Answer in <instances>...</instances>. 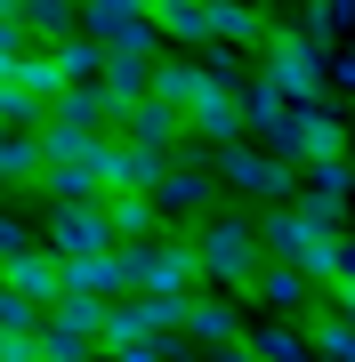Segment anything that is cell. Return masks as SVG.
<instances>
[{
    "instance_id": "obj_17",
    "label": "cell",
    "mask_w": 355,
    "mask_h": 362,
    "mask_svg": "<svg viewBox=\"0 0 355 362\" xmlns=\"http://www.w3.org/2000/svg\"><path fill=\"white\" fill-rule=\"evenodd\" d=\"M0 282H9L16 298H33V306H49L57 298V258L49 250H16V258H0Z\"/></svg>"
},
{
    "instance_id": "obj_16",
    "label": "cell",
    "mask_w": 355,
    "mask_h": 362,
    "mask_svg": "<svg viewBox=\"0 0 355 362\" xmlns=\"http://www.w3.org/2000/svg\"><path fill=\"white\" fill-rule=\"evenodd\" d=\"M145 16H154L162 40H186V49L210 40V0H145Z\"/></svg>"
},
{
    "instance_id": "obj_4",
    "label": "cell",
    "mask_w": 355,
    "mask_h": 362,
    "mask_svg": "<svg viewBox=\"0 0 355 362\" xmlns=\"http://www.w3.org/2000/svg\"><path fill=\"white\" fill-rule=\"evenodd\" d=\"M73 25L97 40V49H162L154 16H145V0H73Z\"/></svg>"
},
{
    "instance_id": "obj_18",
    "label": "cell",
    "mask_w": 355,
    "mask_h": 362,
    "mask_svg": "<svg viewBox=\"0 0 355 362\" xmlns=\"http://www.w3.org/2000/svg\"><path fill=\"white\" fill-rule=\"evenodd\" d=\"M33 346H40V362H97V330L65 322V314H40Z\"/></svg>"
},
{
    "instance_id": "obj_11",
    "label": "cell",
    "mask_w": 355,
    "mask_h": 362,
    "mask_svg": "<svg viewBox=\"0 0 355 362\" xmlns=\"http://www.w3.org/2000/svg\"><path fill=\"white\" fill-rule=\"evenodd\" d=\"M242 298H259V306H275L283 322H307V306H315V282H307L299 266H283V258H266L259 274L242 282Z\"/></svg>"
},
{
    "instance_id": "obj_23",
    "label": "cell",
    "mask_w": 355,
    "mask_h": 362,
    "mask_svg": "<svg viewBox=\"0 0 355 362\" xmlns=\"http://www.w3.org/2000/svg\"><path fill=\"white\" fill-rule=\"evenodd\" d=\"M347 16H355V0H307L291 33H299V40H315V49H331V40L347 33Z\"/></svg>"
},
{
    "instance_id": "obj_21",
    "label": "cell",
    "mask_w": 355,
    "mask_h": 362,
    "mask_svg": "<svg viewBox=\"0 0 355 362\" xmlns=\"http://www.w3.org/2000/svg\"><path fill=\"white\" fill-rule=\"evenodd\" d=\"M266 16L250 8V0H210V40H226V49H259Z\"/></svg>"
},
{
    "instance_id": "obj_25",
    "label": "cell",
    "mask_w": 355,
    "mask_h": 362,
    "mask_svg": "<svg viewBox=\"0 0 355 362\" xmlns=\"http://www.w3.org/2000/svg\"><path fill=\"white\" fill-rule=\"evenodd\" d=\"M16 8V25H25L33 40H57V33H73V0H9Z\"/></svg>"
},
{
    "instance_id": "obj_3",
    "label": "cell",
    "mask_w": 355,
    "mask_h": 362,
    "mask_svg": "<svg viewBox=\"0 0 355 362\" xmlns=\"http://www.w3.org/2000/svg\"><path fill=\"white\" fill-rule=\"evenodd\" d=\"M259 81H275V89L299 97V105L331 89V81H323V49H315V40H299L291 25H266V33H259Z\"/></svg>"
},
{
    "instance_id": "obj_8",
    "label": "cell",
    "mask_w": 355,
    "mask_h": 362,
    "mask_svg": "<svg viewBox=\"0 0 355 362\" xmlns=\"http://www.w3.org/2000/svg\"><path fill=\"white\" fill-rule=\"evenodd\" d=\"M113 113H121V105L97 89V81H65V89L49 97V113H40V121H49V129H73V137H106Z\"/></svg>"
},
{
    "instance_id": "obj_19",
    "label": "cell",
    "mask_w": 355,
    "mask_h": 362,
    "mask_svg": "<svg viewBox=\"0 0 355 362\" xmlns=\"http://www.w3.org/2000/svg\"><path fill=\"white\" fill-rule=\"evenodd\" d=\"M242 346L259 354V362H315V346H307L299 322H259V330L242 322Z\"/></svg>"
},
{
    "instance_id": "obj_1",
    "label": "cell",
    "mask_w": 355,
    "mask_h": 362,
    "mask_svg": "<svg viewBox=\"0 0 355 362\" xmlns=\"http://www.w3.org/2000/svg\"><path fill=\"white\" fill-rule=\"evenodd\" d=\"M186 250H194V274H202V282H218V290H242L250 274L266 266L259 226H250V218H210V209L186 226Z\"/></svg>"
},
{
    "instance_id": "obj_9",
    "label": "cell",
    "mask_w": 355,
    "mask_h": 362,
    "mask_svg": "<svg viewBox=\"0 0 355 362\" xmlns=\"http://www.w3.org/2000/svg\"><path fill=\"white\" fill-rule=\"evenodd\" d=\"M89 250H113L106 209L97 202H49V258H89Z\"/></svg>"
},
{
    "instance_id": "obj_20",
    "label": "cell",
    "mask_w": 355,
    "mask_h": 362,
    "mask_svg": "<svg viewBox=\"0 0 355 362\" xmlns=\"http://www.w3.org/2000/svg\"><path fill=\"white\" fill-rule=\"evenodd\" d=\"M40 185H49V202H97V194H106V185H97V161H89V153L49 161V169H40Z\"/></svg>"
},
{
    "instance_id": "obj_22",
    "label": "cell",
    "mask_w": 355,
    "mask_h": 362,
    "mask_svg": "<svg viewBox=\"0 0 355 362\" xmlns=\"http://www.w3.org/2000/svg\"><path fill=\"white\" fill-rule=\"evenodd\" d=\"M0 185H40V145L33 129H9V121H0Z\"/></svg>"
},
{
    "instance_id": "obj_5",
    "label": "cell",
    "mask_w": 355,
    "mask_h": 362,
    "mask_svg": "<svg viewBox=\"0 0 355 362\" xmlns=\"http://www.w3.org/2000/svg\"><path fill=\"white\" fill-rule=\"evenodd\" d=\"M226 185L250 202H291L299 194V161H283V153H266V145H242V137H226Z\"/></svg>"
},
{
    "instance_id": "obj_6",
    "label": "cell",
    "mask_w": 355,
    "mask_h": 362,
    "mask_svg": "<svg viewBox=\"0 0 355 362\" xmlns=\"http://www.w3.org/2000/svg\"><path fill=\"white\" fill-rule=\"evenodd\" d=\"M89 161H97V185H106V194H154V177H162V161H170V153L130 145L121 129H106V137L89 145Z\"/></svg>"
},
{
    "instance_id": "obj_28",
    "label": "cell",
    "mask_w": 355,
    "mask_h": 362,
    "mask_svg": "<svg viewBox=\"0 0 355 362\" xmlns=\"http://www.w3.org/2000/svg\"><path fill=\"white\" fill-rule=\"evenodd\" d=\"M16 49H33V33L25 25H16V8H0V65H9V57Z\"/></svg>"
},
{
    "instance_id": "obj_26",
    "label": "cell",
    "mask_w": 355,
    "mask_h": 362,
    "mask_svg": "<svg viewBox=\"0 0 355 362\" xmlns=\"http://www.w3.org/2000/svg\"><path fill=\"white\" fill-rule=\"evenodd\" d=\"M40 113H49L40 97H25L16 81H0V121H9V129H40Z\"/></svg>"
},
{
    "instance_id": "obj_2",
    "label": "cell",
    "mask_w": 355,
    "mask_h": 362,
    "mask_svg": "<svg viewBox=\"0 0 355 362\" xmlns=\"http://www.w3.org/2000/svg\"><path fill=\"white\" fill-rule=\"evenodd\" d=\"M113 258H121V274H130V290H194L202 282L178 226H154V233H137V242H113Z\"/></svg>"
},
{
    "instance_id": "obj_7",
    "label": "cell",
    "mask_w": 355,
    "mask_h": 362,
    "mask_svg": "<svg viewBox=\"0 0 355 362\" xmlns=\"http://www.w3.org/2000/svg\"><path fill=\"white\" fill-rule=\"evenodd\" d=\"M178 338H194V346H218V338H242V290H186V306H178Z\"/></svg>"
},
{
    "instance_id": "obj_10",
    "label": "cell",
    "mask_w": 355,
    "mask_h": 362,
    "mask_svg": "<svg viewBox=\"0 0 355 362\" xmlns=\"http://www.w3.org/2000/svg\"><path fill=\"white\" fill-rule=\"evenodd\" d=\"M242 81H210L194 105H186V137L194 145H226V137H242Z\"/></svg>"
},
{
    "instance_id": "obj_12",
    "label": "cell",
    "mask_w": 355,
    "mask_h": 362,
    "mask_svg": "<svg viewBox=\"0 0 355 362\" xmlns=\"http://www.w3.org/2000/svg\"><path fill=\"white\" fill-rule=\"evenodd\" d=\"M113 129L130 137V145H154V153H170V145L186 137V113H178V105H162V97H130V105L113 113Z\"/></svg>"
},
{
    "instance_id": "obj_29",
    "label": "cell",
    "mask_w": 355,
    "mask_h": 362,
    "mask_svg": "<svg viewBox=\"0 0 355 362\" xmlns=\"http://www.w3.org/2000/svg\"><path fill=\"white\" fill-rule=\"evenodd\" d=\"M9 362H40V346L33 338H9Z\"/></svg>"
},
{
    "instance_id": "obj_13",
    "label": "cell",
    "mask_w": 355,
    "mask_h": 362,
    "mask_svg": "<svg viewBox=\"0 0 355 362\" xmlns=\"http://www.w3.org/2000/svg\"><path fill=\"white\" fill-rule=\"evenodd\" d=\"M130 274H121L113 250H89V258H57V298H121Z\"/></svg>"
},
{
    "instance_id": "obj_15",
    "label": "cell",
    "mask_w": 355,
    "mask_h": 362,
    "mask_svg": "<svg viewBox=\"0 0 355 362\" xmlns=\"http://www.w3.org/2000/svg\"><path fill=\"white\" fill-rule=\"evenodd\" d=\"M145 81H154V57H145V49H106V57H97V89H106L113 105L145 97Z\"/></svg>"
},
{
    "instance_id": "obj_30",
    "label": "cell",
    "mask_w": 355,
    "mask_h": 362,
    "mask_svg": "<svg viewBox=\"0 0 355 362\" xmlns=\"http://www.w3.org/2000/svg\"><path fill=\"white\" fill-rule=\"evenodd\" d=\"M97 362H113V354H106V346H97Z\"/></svg>"
},
{
    "instance_id": "obj_24",
    "label": "cell",
    "mask_w": 355,
    "mask_h": 362,
    "mask_svg": "<svg viewBox=\"0 0 355 362\" xmlns=\"http://www.w3.org/2000/svg\"><path fill=\"white\" fill-rule=\"evenodd\" d=\"M202 89H210V73H202V65H154V81H145V97L178 105V113H186V105H194Z\"/></svg>"
},
{
    "instance_id": "obj_14",
    "label": "cell",
    "mask_w": 355,
    "mask_h": 362,
    "mask_svg": "<svg viewBox=\"0 0 355 362\" xmlns=\"http://www.w3.org/2000/svg\"><path fill=\"white\" fill-rule=\"evenodd\" d=\"M210 169H170L162 161V177H154V209H162V226H178V218H202L210 209Z\"/></svg>"
},
{
    "instance_id": "obj_27",
    "label": "cell",
    "mask_w": 355,
    "mask_h": 362,
    "mask_svg": "<svg viewBox=\"0 0 355 362\" xmlns=\"http://www.w3.org/2000/svg\"><path fill=\"white\" fill-rule=\"evenodd\" d=\"M16 250H33V226L16 209H0V258H16Z\"/></svg>"
}]
</instances>
